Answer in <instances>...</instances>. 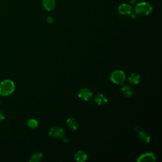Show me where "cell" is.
I'll list each match as a JSON object with an SVG mask.
<instances>
[{"label":"cell","instance_id":"obj_15","mask_svg":"<svg viewBox=\"0 0 162 162\" xmlns=\"http://www.w3.org/2000/svg\"><path fill=\"white\" fill-rule=\"evenodd\" d=\"M43 159V155L40 152H36L31 156L30 161L32 162H39L42 161Z\"/></svg>","mask_w":162,"mask_h":162},{"label":"cell","instance_id":"obj_4","mask_svg":"<svg viewBox=\"0 0 162 162\" xmlns=\"http://www.w3.org/2000/svg\"><path fill=\"white\" fill-rule=\"evenodd\" d=\"M49 135L53 138L60 140V139H63L65 137V131L62 128L55 127H52L50 130Z\"/></svg>","mask_w":162,"mask_h":162},{"label":"cell","instance_id":"obj_14","mask_svg":"<svg viewBox=\"0 0 162 162\" xmlns=\"http://www.w3.org/2000/svg\"><path fill=\"white\" fill-rule=\"evenodd\" d=\"M87 155L83 151H79L75 155L76 160L79 162H83L87 160Z\"/></svg>","mask_w":162,"mask_h":162},{"label":"cell","instance_id":"obj_6","mask_svg":"<svg viewBox=\"0 0 162 162\" xmlns=\"http://www.w3.org/2000/svg\"><path fill=\"white\" fill-rule=\"evenodd\" d=\"M78 96L82 100L89 101L92 98V93L89 88L84 87L79 91Z\"/></svg>","mask_w":162,"mask_h":162},{"label":"cell","instance_id":"obj_12","mask_svg":"<svg viewBox=\"0 0 162 162\" xmlns=\"http://www.w3.org/2000/svg\"><path fill=\"white\" fill-rule=\"evenodd\" d=\"M121 91H122V95L125 97H126V98H130L133 95V94H134L133 89L130 86H129L128 85L124 86L122 88Z\"/></svg>","mask_w":162,"mask_h":162},{"label":"cell","instance_id":"obj_5","mask_svg":"<svg viewBox=\"0 0 162 162\" xmlns=\"http://www.w3.org/2000/svg\"><path fill=\"white\" fill-rule=\"evenodd\" d=\"M155 160V155L150 152H146L141 155L137 159L138 162H154Z\"/></svg>","mask_w":162,"mask_h":162},{"label":"cell","instance_id":"obj_20","mask_svg":"<svg viewBox=\"0 0 162 162\" xmlns=\"http://www.w3.org/2000/svg\"><path fill=\"white\" fill-rule=\"evenodd\" d=\"M0 103H1V98H0Z\"/></svg>","mask_w":162,"mask_h":162},{"label":"cell","instance_id":"obj_11","mask_svg":"<svg viewBox=\"0 0 162 162\" xmlns=\"http://www.w3.org/2000/svg\"><path fill=\"white\" fill-rule=\"evenodd\" d=\"M141 80V76L137 73H132L129 76L128 81L132 85H137L140 83Z\"/></svg>","mask_w":162,"mask_h":162},{"label":"cell","instance_id":"obj_3","mask_svg":"<svg viewBox=\"0 0 162 162\" xmlns=\"http://www.w3.org/2000/svg\"><path fill=\"white\" fill-rule=\"evenodd\" d=\"M126 79V76L124 71L117 70L113 71L110 76V80L115 84L121 85L124 83Z\"/></svg>","mask_w":162,"mask_h":162},{"label":"cell","instance_id":"obj_7","mask_svg":"<svg viewBox=\"0 0 162 162\" xmlns=\"http://www.w3.org/2000/svg\"><path fill=\"white\" fill-rule=\"evenodd\" d=\"M138 138H139V140H140V141L144 145L148 144L151 140V137H150V135H149V134L144 130L139 131Z\"/></svg>","mask_w":162,"mask_h":162},{"label":"cell","instance_id":"obj_18","mask_svg":"<svg viewBox=\"0 0 162 162\" xmlns=\"http://www.w3.org/2000/svg\"><path fill=\"white\" fill-rule=\"evenodd\" d=\"M47 21L48 23H50V24H52V23H53L54 22V19L52 17H48L47 18Z\"/></svg>","mask_w":162,"mask_h":162},{"label":"cell","instance_id":"obj_10","mask_svg":"<svg viewBox=\"0 0 162 162\" xmlns=\"http://www.w3.org/2000/svg\"><path fill=\"white\" fill-rule=\"evenodd\" d=\"M66 125L68 127L73 130H76L77 129L79 123V121L75 118H69L66 120Z\"/></svg>","mask_w":162,"mask_h":162},{"label":"cell","instance_id":"obj_17","mask_svg":"<svg viewBox=\"0 0 162 162\" xmlns=\"http://www.w3.org/2000/svg\"><path fill=\"white\" fill-rule=\"evenodd\" d=\"M5 113L3 112V111L0 110V122H2L5 119Z\"/></svg>","mask_w":162,"mask_h":162},{"label":"cell","instance_id":"obj_1","mask_svg":"<svg viewBox=\"0 0 162 162\" xmlns=\"http://www.w3.org/2000/svg\"><path fill=\"white\" fill-rule=\"evenodd\" d=\"M15 90V84L10 80H5L0 83V95L7 96L10 95Z\"/></svg>","mask_w":162,"mask_h":162},{"label":"cell","instance_id":"obj_2","mask_svg":"<svg viewBox=\"0 0 162 162\" xmlns=\"http://www.w3.org/2000/svg\"><path fill=\"white\" fill-rule=\"evenodd\" d=\"M153 10V7L149 3L142 2L136 5L135 7V12L140 16H147L150 14Z\"/></svg>","mask_w":162,"mask_h":162},{"label":"cell","instance_id":"obj_9","mask_svg":"<svg viewBox=\"0 0 162 162\" xmlns=\"http://www.w3.org/2000/svg\"><path fill=\"white\" fill-rule=\"evenodd\" d=\"M42 5L47 11L53 10L56 7L55 0H42Z\"/></svg>","mask_w":162,"mask_h":162},{"label":"cell","instance_id":"obj_16","mask_svg":"<svg viewBox=\"0 0 162 162\" xmlns=\"http://www.w3.org/2000/svg\"><path fill=\"white\" fill-rule=\"evenodd\" d=\"M28 126L31 129H35L38 126V122L34 119H31L27 122Z\"/></svg>","mask_w":162,"mask_h":162},{"label":"cell","instance_id":"obj_13","mask_svg":"<svg viewBox=\"0 0 162 162\" xmlns=\"http://www.w3.org/2000/svg\"><path fill=\"white\" fill-rule=\"evenodd\" d=\"M95 101L99 105H103L107 103L108 100L105 95L102 94H99L95 97Z\"/></svg>","mask_w":162,"mask_h":162},{"label":"cell","instance_id":"obj_19","mask_svg":"<svg viewBox=\"0 0 162 162\" xmlns=\"http://www.w3.org/2000/svg\"><path fill=\"white\" fill-rule=\"evenodd\" d=\"M130 1L131 3H132V4H134V3L136 2L137 0H130Z\"/></svg>","mask_w":162,"mask_h":162},{"label":"cell","instance_id":"obj_8","mask_svg":"<svg viewBox=\"0 0 162 162\" xmlns=\"http://www.w3.org/2000/svg\"><path fill=\"white\" fill-rule=\"evenodd\" d=\"M118 10L122 15H130L132 13V8L130 5L123 3L119 7Z\"/></svg>","mask_w":162,"mask_h":162}]
</instances>
